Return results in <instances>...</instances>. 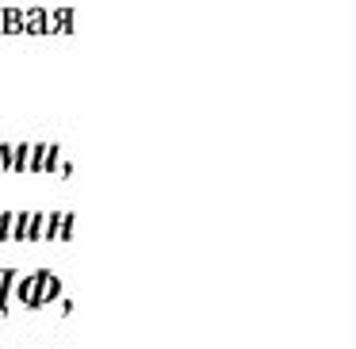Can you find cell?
Returning a JSON list of instances; mask_svg holds the SVG:
<instances>
[{
    "label": "cell",
    "mask_w": 356,
    "mask_h": 349,
    "mask_svg": "<svg viewBox=\"0 0 356 349\" xmlns=\"http://www.w3.org/2000/svg\"><path fill=\"white\" fill-rule=\"evenodd\" d=\"M16 231V211H0V242H12Z\"/></svg>",
    "instance_id": "cell-4"
},
{
    "label": "cell",
    "mask_w": 356,
    "mask_h": 349,
    "mask_svg": "<svg viewBox=\"0 0 356 349\" xmlns=\"http://www.w3.org/2000/svg\"><path fill=\"white\" fill-rule=\"evenodd\" d=\"M4 35H24V8H4Z\"/></svg>",
    "instance_id": "cell-3"
},
{
    "label": "cell",
    "mask_w": 356,
    "mask_h": 349,
    "mask_svg": "<svg viewBox=\"0 0 356 349\" xmlns=\"http://www.w3.org/2000/svg\"><path fill=\"white\" fill-rule=\"evenodd\" d=\"M12 169V142H0V173Z\"/></svg>",
    "instance_id": "cell-5"
},
{
    "label": "cell",
    "mask_w": 356,
    "mask_h": 349,
    "mask_svg": "<svg viewBox=\"0 0 356 349\" xmlns=\"http://www.w3.org/2000/svg\"><path fill=\"white\" fill-rule=\"evenodd\" d=\"M58 295H62V277H58V272H50V269H42V277H39V295H35V311L47 307V303H54Z\"/></svg>",
    "instance_id": "cell-2"
},
{
    "label": "cell",
    "mask_w": 356,
    "mask_h": 349,
    "mask_svg": "<svg viewBox=\"0 0 356 349\" xmlns=\"http://www.w3.org/2000/svg\"><path fill=\"white\" fill-rule=\"evenodd\" d=\"M0 35H4V8H0Z\"/></svg>",
    "instance_id": "cell-6"
},
{
    "label": "cell",
    "mask_w": 356,
    "mask_h": 349,
    "mask_svg": "<svg viewBox=\"0 0 356 349\" xmlns=\"http://www.w3.org/2000/svg\"><path fill=\"white\" fill-rule=\"evenodd\" d=\"M39 277H42V269H35V272H24V277H16V288H12V303H24V307H31L35 311V295H39Z\"/></svg>",
    "instance_id": "cell-1"
}]
</instances>
